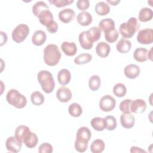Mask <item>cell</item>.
Segmentation results:
<instances>
[{
	"label": "cell",
	"instance_id": "6da1fadb",
	"mask_svg": "<svg viewBox=\"0 0 153 153\" xmlns=\"http://www.w3.org/2000/svg\"><path fill=\"white\" fill-rule=\"evenodd\" d=\"M62 57L58 47L55 44H48L44 50V60L46 65L53 66L56 65Z\"/></svg>",
	"mask_w": 153,
	"mask_h": 153
},
{
	"label": "cell",
	"instance_id": "7a4b0ae2",
	"mask_svg": "<svg viewBox=\"0 0 153 153\" xmlns=\"http://www.w3.org/2000/svg\"><path fill=\"white\" fill-rule=\"evenodd\" d=\"M37 79L43 91L46 93H51L55 87V82L51 72L48 71H40L37 74Z\"/></svg>",
	"mask_w": 153,
	"mask_h": 153
},
{
	"label": "cell",
	"instance_id": "3957f363",
	"mask_svg": "<svg viewBox=\"0 0 153 153\" xmlns=\"http://www.w3.org/2000/svg\"><path fill=\"white\" fill-rule=\"evenodd\" d=\"M140 24L136 17H130L127 22L122 23L119 28L120 33L124 38H130L137 31Z\"/></svg>",
	"mask_w": 153,
	"mask_h": 153
},
{
	"label": "cell",
	"instance_id": "277c9868",
	"mask_svg": "<svg viewBox=\"0 0 153 153\" xmlns=\"http://www.w3.org/2000/svg\"><path fill=\"white\" fill-rule=\"evenodd\" d=\"M6 99L9 104L18 109L25 108L27 104L26 97L16 89H11L8 91Z\"/></svg>",
	"mask_w": 153,
	"mask_h": 153
},
{
	"label": "cell",
	"instance_id": "5b68a950",
	"mask_svg": "<svg viewBox=\"0 0 153 153\" xmlns=\"http://www.w3.org/2000/svg\"><path fill=\"white\" fill-rule=\"evenodd\" d=\"M29 33V27L26 24H19L13 30L11 36L13 41L17 43L23 42Z\"/></svg>",
	"mask_w": 153,
	"mask_h": 153
},
{
	"label": "cell",
	"instance_id": "8992f818",
	"mask_svg": "<svg viewBox=\"0 0 153 153\" xmlns=\"http://www.w3.org/2000/svg\"><path fill=\"white\" fill-rule=\"evenodd\" d=\"M116 105V100L110 95L103 96L99 101V108L104 112L113 110Z\"/></svg>",
	"mask_w": 153,
	"mask_h": 153
},
{
	"label": "cell",
	"instance_id": "52a82bcc",
	"mask_svg": "<svg viewBox=\"0 0 153 153\" xmlns=\"http://www.w3.org/2000/svg\"><path fill=\"white\" fill-rule=\"evenodd\" d=\"M137 41L142 44H150L153 42V30L146 28L139 31L137 35Z\"/></svg>",
	"mask_w": 153,
	"mask_h": 153
},
{
	"label": "cell",
	"instance_id": "ba28073f",
	"mask_svg": "<svg viewBox=\"0 0 153 153\" xmlns=\"http://www.w3.org/2000/svg\"><path fill=\"white\" fill-rule=\"evenodd\" d=\"M5 146L8 151L16 153L21 150L22 142L19 140L16 136H11L7 139Z\"/></svg>",
	"mask_w": 153,
	"mask_h": 153
},
{
	"label": "cell",
	"instance_id": "9c48e42d",
	"mask_svg": "<svg viewBox=\"0 0 153 153\" xmlns=\"http://www.w3.org/2000/svg\"><path fill=\"white\" fill-rule=\"evenodd\" d=\"M56 97L61 102H68L72 98V92L68 87L62 86L57 90Z\"/></svg>",
	"mask_w": 153,
	"mask_h": 153
},
{
	"label": "cell",
	"instance_id": "30bf717a",
	"mask_svg": "<svg viewBox=\"0 0 153 153\" xmlns=\"http://www.w3.org/2000/svg\"><path fill=\"white\" fill-rule=\"evenodd\" d=\"M75 16V11L71 8H65L59 13V18L64 23H70Z\"/></svg>",
	"mask_w": 153,
	"mask_h": 153
},
{
	"label": "cell",
	"instance_id": "8fae6325",
	"mask_svg": "<svg viewBox=\"0 0 153 153\" xmlns=\"http://www.w3.org/2000/svg\"><path fill=\"white\" fill-rule=\"evenodd\" d=\"M124 73L127 78L134 79L140 74V68L136 65L129 64L124 68Z\"/></svg>",
	"mask_w": 153,
	"mask_h": 153
},
{
	"label": "cell",
	"instance_id": "7c38bea8",
	"mask_svg": "<svg viewBox=\"0 0 153 153\" xmlns=\"http://www.w3.org/2000/svg\"><path fill=\"white\" fill-rule=\"evenodd\" d=\"M91 136L90 129L87 127H81L79 128L76 134V140L81 142H88Z\"/></svg>",
	"mask_w": 153,
	"mask_h": 153
},
{
	"label": "cell",
	"instance_id": "4fadbf2b",
	"mask_svg": "<svg viewBox=\"0 0 153 153\" xmlns=\"http://www.w3.org/2000/svg\"><path fill=\"white\" fill-rule=\"evenodd\" d=\"M146 109V102L140 99L132 100L131 104V112L136 114H142Z\"/></svg>",
	"mask_w": 153,
	"mask_h": 153
},
{
	"label": "cell",
	"instance_id": "5bb4252c",
	"mask_svg": "<svg viewBox=\"0 0 153 153\" xmlns=\"http://www.w3.org/2000/svg\"><path fill=\"white\" fill-rule=\"evenodd\" d=\"M61 49L68 56H73L77 51V47L74 42H63L61 44Z\"/></svg>",
	"mask_w": 153,
	"mask_h": 153
},
{
	"label": "cell",
	"instance_id": "9a60e30c",
	"mask_svg": "<svg viewBox=\"0 0 153 153\" xmlns=\"http://www.w3.org/2000/svg\"><path fill=\"white\" fill-rule=\"evenodd\" d=\"M120 123L125 128H132L135 124V118L131 114H122L120 116Z\"/></svg>",
	"mask_w": 153,
	"mask_h": 153
},
{
	"label": "cell",
	"instance_id": "2e32d148",
	"mask_svg": "<svg viewBox=\"0 0 153 153\" xmlns=\"http://www.w3.org/2000/svg\"><path fill=\"white\" fill-rule=\"evenodd\" d=\"M111 51V47L109 45L105 42H99L96 47V52L97 54L102 57H106Z\"/></svg>",
	"mask_w": 153,
	"mask_h": 153
},
{
	"label": "cell",
	"instance_id": "e0dca14e",
	"mask_svg": "<svg viewBox=\"0 0 153 153\" xmlns=\"http://www.w3.org/2000/svg\"><path fill=\"white\" fill-rule=\"evenodd\" d=\"M78 23L83 26H88L92 22L93 18L91 14L87 11H82L78 13L76 17Z\"/></svg>",
	"mask_w": 153,
	"mask_h": 153
},
{
	"label": "cell",
	"instance_id": "ac0fdd59",
	"mask_svg": "<svg viewBox=\"0 0 153 153\" xmlns=\"http://www.w3.org/2000/svg\"><path fill=\"white\" fill-rule=\"evenodd\" d=\"M47 35L44 31L41 30H38L35 32L32 37V43L36 45L40 46L42 45L46 41Z\"/></svg>",
	"mask_w": 153,
	"mask_h": 153
},
{
	"label": "cell",
	"instance_id": "d6986e66",
	"mask_svg": "<svg viewBox=\"0 0 153 153\" xmlns=\"http://www.w3.org/2000/svg\"><path fill=\"white\" fill-rule=\"evenodd\" d=\"M134 59L138 62H143L148 59V50L145 48H136L133 53Z\"/></svg>",
	"mask_w": 153,
	"mask_h": 153
},
{
	"label": "cell",
	"instance_id": "ffe728a7",
	"mask_svg": "<svg viewBox=\"0 0 153 153\" xmlns=\"http://www.w3.org/2000/svg\"><path fill=\"white\" fill-rule=\"evenodd\" d=\"M131 48V42L126 39L121 38L118 41L116 45V48L120 53H127L129 52Z\"/></svg>",
	"mask_w": 153,
	"mask_h": 153
},
{
	"label": "cell",
	"instance_id": "44dd1931",
	"mask_svg": "<svg viewBox=\"0 0 153 153\" xmlns=\"http://www.w3.org/2000/svg\"><path fill=\"white\" fill-rule=\"evenodd\" d=\"M71 78V72L67 69H62L58 72L57 79L59 82L62 85L68 84L70 82Z\"/></svg>",
	"mask_w": 153,
	"mask_h": 153
},
{
	"label": "cell",
	"instance_id": "7402d4cb",
	"mask_svg": "<svg viewBox=\"0 0 153 153\" xmlns=\"http://www.w3.org/2000/svg\"><path fill=\"white\" fill-rule=\"evenodd\" d=\"M101 32L102 30L99 27L96 26L91 27L88 30H86L87 36L88 39L92 42L97 41L100 39L101 36Z\"/></svg>",
	"mask_w": 153,
	"mask_h": 153
},
{
	"label": "cell",
	"instance_id": "603a6c76",
	"mask_svg": "<svg viewBox=\"0 0 153 153\" xmlns=\"http://www.w3.org/2000/svg\"><path fill=\"white\" fill-rule=\"evenodd\" d=\"M30 132L29 128L24 125L19 126L15 130V136L21 142H23L25 137Z\"/></svg>",
	"mask_w": 153,
	"mask_h": 153
},
{
	"label": "cell",
	"instance_id": "cb8c5ba5",
	"mask_svg": "<svg viewBox=\"0 0 153 153\" xmlns=\"http://www.w3.org/2000/svg\"><path fill=\"white\" fill-rule=\"evenodd\" d=\"M38 19L39 22L46 27L54 21L53 14L50 10H45L42 11L38 16Z\"/></svg>",
	"mask_w": 153,
	"mask_h": 153
},
{
	"label": "cell",
	"instance_id": "d4e9b609",
	"mask_svg": "<svg viewBox=\"0 0 153 153\" xmlns=\"http://www.w3.org/2000/svg\"><path fill=\"white\" fill-rule=\"evenodd\" d=\"M78 39L80 45L84 50H90L93 46V42H91L87 36L86 30L82 32L79 35Z\"/></svg>",
	"mask_w": 153,
	"mask_h": 153
},
{
	"label": "cell",
	"instance_id": "484cf974",
	"mask_svg": "<svg viewBox=\"0 0 153 153\" xmlns=\"http://www.w3.org/2000/svg\"><path fill=\"white\" fill-rule=\"evenodd\" d=\"M152 10L148 7L142 8L139 13V20L142 22H146L152 19Z\"/></svg>",
	"mask_w": 153,
	"mask_h": 153
},
{
	"label": "cell",
	"instance_id": "4316f807",
	"mask_svg": "<svg viewBox=\"0 0 153 153\" xmlns=\"http://www.w3.org/2000/svg\"><path fill=\"white\" fill-rule=\"evenodd\" d=\"M38 139L37 135L35 133H32L31 131L23 140V143L26 146L29 148H33L35 147L38 143Z\"/></svg>",
	"mask_w": 153,
	"mask_h": 153
},
{
	"label": "cell",
	"instance_id": "83f0119b",
	"mask_svg": "<svg viewBox=\"0 0 153 153\" xmlns=\"http://www.w3.org/2000/svg\"><path fill=\"white\" fill-rule=\"evenodd\" d=\"M94 10L98 15L105 16L109 13L110 7L105 2L100 1L96 4L94 7Z\"/></svg>",
	"mask_w": 153,
	"mask_h": 153
},
{
	"label": "cell",
	"instance_id": "f1b7e54d",
	"mask_svg": "<svg viewBox=\"0 0 153 153\" xmlns=\"http://www.w3.org/2000/svg\"><path fill=\"white\" fill-rule=\"evenodd\" d=\"M99 27L104 32L115 28V22L111 18L102 19L99 23Z\"/></svg>",
	"mask_w": 153,
	"mask_h": 153
},
{
	"label": "cell",
	"instance_id": "f546056e",
	"mask_svg": "<svg viewBox=\"0 0 153 153\" xmlns=\"http://www.w3.org/2000/svg\"><path fill=\"white\" fill-rule=\"evenodd\" d=\"M48 5L44 1H38L32 7V12L33 14L38 17L39 14L45 10H48Z\"/></svg>",
	"mask_w": 153,
	"mask_h": 153
},
{
	"label": "cell",
	"instance_id": "4dcf8cb0",
	"mask_svg": "<svg viewBox=\"0 0 153 153\" xmlns=\"http://www.w3.org/2000/svg\"><path fill=\"white\" fill-rule=\"evenodd\" d=\"M105 145L102 139H96L91 144L90 150L93 153H100L105 149Z\"/></svg>",
	"mask_w": 153,
	"mask_h": 153
},
{
	"label": "cell",
	"instance_id": "1f68e13d",
	"mask_svg": "<svg viewBox=\"0 0 153 153\" xmlns=\"http://www.w3.org/2000/svg\"><path fill=\"white\" fill-rule=\"evenodd\" d=\"M91 126L96 131H103L105 127L104 119L101 117H94L90 121Z\"/></svg>",
	"mask_w": 153,
	"mask_h": 153
},
{
	"label": "cell",
	"instance_id": "d6a6232c",
	"mask_svg": "<svg viewBox=\"0 0 153 153\" xmlns=\"http://www.w3.org/2000/svg\"><path fill=\"white\" fill-rule=\"evenodd\" d=\"M68 111L71 116L74 117H78L82 114V109L79 103H73L69 105Z\"/></svg>",
	"mask_w": 153,
	"mask_h": 153
},
{
	"label": "cell",
	"instance_id": "836d02e7",
	"mask_svg": "<svg viewBox=\"0 0 153 153\" xmlns=\"http://www.w3.org/2000/svg\"><path fill=\"white\" fill-rule=\"evenodd\" d=\"M103 119L105 123V127L108 130H114L117 127V120L114 116L108 115Z\"/></svg>",
	"mask_w": 153,
	"mask_h": 153
},
{
	"label": "cell",
	"instance_id": "e575fe53",
	"mask_svg": "<svg viewBox=\"0 0 153 153\" xmlns=\"http://www.w3.org/2000/svg\"><path fill=\"white\" fill-rule=\"evenodd\" d=\"M100 84H101V80L99 76L94 75L90 78L88 81V86H89V88L92 91L97 90L100 88Z\"/></svg>",
	"mask_w": 153,
	"mask_h": 153
},
{
	"label": "cell",
	"instance_id": "d590c367",
	"mask_svg": "<svg viewBox=\"0 0 153 153\" xmlns=\"http://www.w3.org/2000/svg\"><path fill=\"white\" fill-rule=\"evenodd\" d=\"M30 100L34 105L39 106L44 102V96L41 92L36 91L31 94Z\"/></svg>",
	"mask_w": 153,
	"mask_h": 153
},
{
	"label": "cell",
	"instance_id": "8d00e7d4",
	"mask_svg": "<svg viewBox=\"0 0 153 153\" xmlns=\"http://www.w3.org/2000/svg\"><path fill=\"white\" fill-rule=\"evenodd\" d=\"M104 33L106 41L109 43H113L115 42L117 40L119 35L118 32L115 28H113Z\"/></svg>",
	"mask_w": 153,
	"mask_h": 153
},
{
	"label": "cell",
	"instance_id": "74e56055",
	"mask_svg": "<svg viewBox=\"0 0 153 153\" xmlns=\"http://www.w3.org/2000/svg\"><path fill=\"white\" fill-rule=\"evenodd\" d=\"M92 59V56L88 53H82L74 59V63L76 65H83L90 62Z\"/></svg>",
	"mask_w": 153,
	"mask_h": 153
},
{
	"label": "cell",
	"instance_id": "f35d334b",
	"mask_svg": "<svg viewBox=\"0 0 153 153\" xmlns=\"http://www.w3.org/2000/svg\"><path fill=\"white\" fill-rule=\"evenodd\" d=\"M127 88L124 84L122 83L116 84L113 88V93L117 97H122L126 95Z\"/></svg>",
	"mask_w": 153,
	"mask_h": 153
},
{
	"label": "cell",
	"instance_id": "ab89813d",
	"mask_svg": "<svg viewBox=\"0 0 153 153\" xmlns=\"http://www.w3.org/2000/svg\"><path fill=\"white\" fill-rule=\"evenodd\" d=\"M132 102L131 99H125L123 100L120 104V109L124 114L131 113V104Z\"/></svg>",
	"mask_w": 153,
	"mask_h": 153
},
{
	"label": "cell",
	"instance_id": "60d3db41",
	"mask_svg": "<svg viewBox=\"0 0 153 153\" xmlns=\"http://www.w3.org/2000/svg\"><path fill=\"white\" fill-rule=\"evenodd\" d=\"M49 2L58 8L69 5L74 2V0H50Z\"/></svg>",
	"mask_w": 153,
	"mask_h": 153
},
{
	"label": "cell",
	"instance_id": "b9f144b4",
	"mask_svg": "<svg viewBox=\"0 0 153 153\" xmlns=\"http://www.w3.org/2000/svg\"><path fill=\"white\" fill-rule=\"evenodd\" d=\"M53 151V146L49 143H43L39 146L38 152L39 153H51Z\"/></svg>",
	"mask_w": 153,
	"mask_h": 153
},
{
	"label": "cell",
	"instance_id": "7bdbcfd3",
	"mask_svg": "<svg viewBox=\"0 0 153 153\" xmlns=\"http://www.w3.org/2000/svg\"><path fill=\"white\" fill-rule=\"evenodd\" d=\"M88 146V142H81L75 140V148L79 152H84L86 151Z\"/></svg>",
	"mask_w": 153,
	"mask_h": 153
},
{
	"label": "cell",
	"instance_id": "ee69618b",
	"mask_svg": "<svg viewBox=\"0 0 153 153\" xmlns=\"http://www.w3.org/2000/svg\"><path fill=\"white\" fill-rule=\"evenodd\" d=\"M76 7L79 10H85L90 7V1L88 0H78L76 2Z\"/></svg>",
	"mask_w": 153,
	"mask_h": 153
},
{
	"label": "cell",
	"instance_id": "f6af8a7d",
	"mask_svg": "<svg viewBox=\"0 0 153 153\" xmlns=\"http://www.w3.org/2000/svg\"><path fill=\"white\" fill-rule=\"evenodd\" d=\"M47 30L48 32L51 33H56L58 30V25L57 23L54 20L49 25L47 26Z\"/></svg>",
	"mask_w": 153,
	"mask_h": 153
},
{
	"label": "cell",
	"instance_id": "bcb514c9",
	"mask_svg": "<svg viewBox=\"0 0 153 153\" xmlns=\"http://www.w3.org/2000/svg\"><path fill=\"white\" fill-rule=\"evenodd\" d=\"M0 34H1V46H2L4 44H5L7 42V34L2 32V31H1L0 32Z\"/></svg>",
	"mask_w": 153,
	"mask_h": 153
},
{
	"label": "cell",
	"instance_id": "7dc6e473",
	"mask_svg": "<svg viewBox=\"0 0 153 153\" xmlns=\"http://www.w3.org/2000/svg\"><path fill=\"white\" fill-rule=\"evenodd\" d=\"M130 152H146L145 151L142 149L137 146H131L130 149Z\"/></svg>",
	"mask_w": 153,
	"mask_h": 153
},
{
	"label": "cell",
	"instance_id": "c3c4849f",
	"mask_svg": "<svg viewBox=\"0 0 153 153\" xmlns=\"http://www.w3.org/2000/svg\"><path fill=\"white\" fill-rule=\"evenodd\" d=\"M107 2L109 3L112 5H117L118 3L120 2V0H115V1L107 0Z\"/></svg>",
	"mask_w": 153,
	"mask_h": 153
}]
</instances>
